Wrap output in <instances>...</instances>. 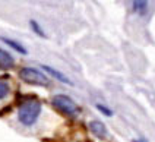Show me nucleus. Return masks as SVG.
<instances>
[{"instance_id":"f257e3e1","label":"nucleus","mask_w":155,"mask_h":142,"mask_svg":"<svg viewBox=\"0 0 155 142\" xmlns=\"http://www.w3.org/2000/svg\"><path fill=\"white\" fill-rule=\"evenodd\" d=\"M41 101L40 100H26L18 108V120L24 126H32L41 114Z\"/></svg>"},{"instance_id":"f03ea898","label":"nucleus","mask_w":155,"mask_h":142,"mask_svg":"<svg viewBox=\"0 0 155 142\" xmlns=\"http://www.w3.org/2000/svg\"><path fill=\"white\" fill-rule=\"evenodd\" d=\"M51 106L57 110L63 113L64 116L68 117H78L79 113H81V107L78 106L76 103L66 94H57L51 98Z\"/></svg>"},{"instance_id":"7ed1b4c3","label":"nucleus","mask_w":155,"mask_h":142,"mask_svg":"<svg viewBox=\"0 0 155 142\" xmlns=\"http://www.w3.org/2000/svg\"><path fill=\"white\" fill-rule=\"evenodd\" d=\"M19 78L24 81L25 84H28V85L44 87V88L50 87V79L41 71H38L35 68H22L19 71Z\"/></svg>"},{"instance_id":"20e7f679","label":"nucleus","mask_w":155,"mask_h":142,"mask_svg":"<svg viewBox=\"0 0 155 142\" xmlns=\"http://www.w3.org/2000/svg\"><path fill=\"white\" fill-rule=\"evenodd\" d=\"M41 69H43L44 72H47L51 78H54V79L60 81V82H63V84H66V85H73V82L64 75V73H61V72H59L57 69H54V68H51V66H47V64H41Z\"/></svg>"},{"instance_id":"39448f33","label":"nucleus","mask_w":155,"mask_h":142,"mask_svg":"<svg viewBox=\"0 0 155 142\" xmlns=\"http://www.w3.org/2000/svg\"><path fill=\"white\" fill-rule=\"evenodd\" d=\"M89 130L92 132V135H95L100 139H104L107 136V127H105V124L101 120H92V122H89Z\"/></svg>"},{"instance_id":"423d86ee","label":"nucleus","mask_w":155,"mask_h":142,"mask_svg":"<svg viewBox=\"0 0 155 142\" xmlns=\"http://www.w3.org/2000/svg\"><path fill=\"white\" fill-rule=\"evenodd\" d=\"M0 41H3L6 45H9L12 50H15L16 53L22 54V56H25V54H28V50H26L24 45L21 44L19 41H16V40H12V38H8V37H0Z\"/></svg>"},{"instance_id":"0eeeda50","label":"nucleus","mask_w":155,"mask_h":142,"mask_svg":"<svg viewBox=\"0 0 155 142\" xmlns=\"http://www.w3.org/2000/svg\"><path fill=\"white\" fill-rule=\"evenodd\" d=\"M13 64H15V59L12 57V54L0 48V69H10L13 68Z\"/></svg>"},{"instance_id":"6e6552de","label":"nucleus","mask_w":155,"mask_h":142,"mask_svg":"<svg viewBox=\"0 0 155 142\" xmlns=\"http://www.w3.org/2000/svg\"><path fill=\"white\" fill-rule=\"evenodd\" d=\"M132 10L139 13V15H145L148 12V2H145V0H135L132 3Z\"/></svg>"},{"instance_id":"1a4fd4ad","label":"nucleus","mask_w":155,"mask_h":142,"mask_svg":"<svg viewBox=\"0 0 155 142\" xmlns=\"http://www.w3.org/2000/svg\"><path fill=\"white\" fill-rule=\"evenodd\" d=\"M29 27H31V29L34 31V34H37V35L41 37V38H47V34L44 32L43 27H41L35 19H31V21H29Z\"/></svg>"},{"instance_id":"9d476101","label":"nucleus","mask_w":155,"mask_h":142,"mask_svg":"<svg viewBox=\"0 0 155 142\" xmlns=\"http://www.w3.org/2000/svg\"><path fill=\"white\" fill-rule=\"evenodd\" d=\"M10 92V87H9L8 81L0 79V100H5Z\"/></svg>"},{"instance_id":"9b49d317","label":"nucleus","mask_w":155,"mask_h":142,"mask_svg":"<svg viewBox=\"0 0 155 142\" xmlns=\"http://www.w3.org/2000/svg\"><path fill=\"white\" fill-rule=\"evenodd\" d=\"M95 107H97V110H98V111H101L104 116H108V117H111V116H113L111 110H110V108H107L105 106H103V104H97Z\"/></svg>"},{"instance_id":"f8f14e48","label":"nucleus","mask_w":155,"mask_h":142,"mask_svg":"<svg viewBox=\"0 0 155 142\" xmlns=\"http://www.w3.org/2000/svg\"><path fill=\"white\" fill-rule=\"evenodd\" d=\"M133 142H145V141H139V139H133Z\"/></svg>"}]
</instances>
